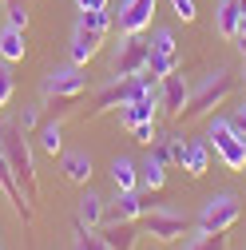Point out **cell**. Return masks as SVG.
Instances as JSON below:
<instances>
[{
    "label": "cell",
    "instance_id": "6da1fadb",
    "mask_svg": "<svg viewBox=\"0 0 246 250\" xmlns=\"http://www.w3.org/2000/svg\"><path fill=\"white\" fill-rule=\"evenodd\" d=\"M0 151H4V159L16 175V183L24 187L28 203L40 199V179H36V163H32V147H28V131L20 127V123H12V127L0 135Z\"/></svg>",
    "mask_w": 246,
    "mask_h": 250
},
{
    "label": "cell",
    "instance_id": "7a4b0ae2",
    "mask_svg": "<svg viewBox=\"0 0 246 250\" xmlns=\"http://www.w3.org/2000/svg\"><path fill=\"white\" fill-rule=\"evenodd\" d=\"M234 72H226V68H219V72H210L195 91H191V100H187V107H183V123H191V119H203L206 111H214V107H223L226 100H230V91H234Z\"/></svg>",
    "mask_w": 246,
    "mask_h": 250
},
{
    "label": "cell",
    "instance_id": "3957f363",
    "mask_svg": "<svg viewBox=\"0 0 246 250\" xmlns=\"http://www.w3.org/2000/svg\"><path fill=\"white\" fill-rule=\"evenodd\" d=\"M83 91H87V80H83L80 64H72V68H56V72H48V80H44V100L52 104L56 115L72 111V104L83 96Z\"/></svg>",
    "mask_w": 246,
    "mask_h": 250
},
{
    "label": "cell",
    "instance_id": "277c9868",
    "mask_svg": "<svg viewBox=\"0 0 246 250\" xmlns=\"http://www.w3.org/2000/svg\"><path fill=\"white\" fill-rule=\"evenodd\" d=\"M206 143L214 147V155H219L230 171H246V139L230 127V119H210Z\"/></svg>",
    "mask_w": 246,
    "mask_h": 250
},
{
    "label": "cell",
    "instance_id": "5b68a950",
    "mask_svg": "<svg viewBox=\"0 0 246 250\" xmlns=\"http://www.w3.org/2000/svg\"><path fill=\"white\" fill-rule=\"evenodd\" d=\"M151 80L147 72L143 76H135V80H123V76H115V83H107V87H100L96 91V104H91V115H103V111H111V107H127L135 96H143V91H151Z\"/></svg>",
    "mask_w": 246,
    "mask_h": 250
},
{
    "label": "cell",
    "instance_id": "8992f818",
    "mask_svg": "<svg viewBox=\"0 0 246 250\" xmlns=\"http://www.w3.org/2000/svg\"><path fill=\"white\" fill-rule=\"evenodd\" d=\"M242 218V199L223 191V195H210L199 210V230H230Z\"/></svg>",
    "mask_w": 246,
    "mask_h": 250
},
{
    "label": "cell",
    "instance_id": "52a82bcc",
    "mask_svg": "<svg viewBox=\"0 0 246 250\" xmlns=\"http://www.w3.org/2000/svg\"><path fill=\"white\" fill-rule=\"evenodd\" d=\"M143 227L155 242H175L187 234V218L175 210H163V207H151V210H143Z\"/></svg>",
    "mask_w": 246,
    "mask_h": 250
},
{
    "label": "cell",
    "instance_id": "ba28073f",
    "mask_svg": "<svg viewBox=\"0 0 246 250\" xmlns=\"http://www.w3.org/2000/svg\"><path fill=\"white\" fill-rule=\"evenodd\" d=\"M147 56H151V44L139 40V36H127L123 48H119V56H115V76H123V80L143 76L147 72Z\"/></svg>",
    "mask_w": 246,
    "mask_h": 250
},
{
    "label": "cell",
    "instance_id": "9c48e42d",
    "mask_svg": "<svg viewBox=\"0 0 246 250\" xmlns=\"http://www.w3.org/2000/svg\"><path fill=\"white\" fill-rule=\"evenodd\" d=\"M175 72V36L167 28H159L155 40H151V56H147V76L151 80H167Z\"/></svg>",
    "mask_w": 246,
    "mask_h": 250
},
{
    "label": "cell",
    "instance_id": "30bf717a",
    "mask_svg": "<svg viewBox=\"0 0 246 250\" xmlns=\"http://www.w3.org/2000/svg\"><path fill=\"white\" fill-rule=\"evenodd\" d=\"M151 16H155V0H123V4H119V32L123 36L147 32Z\"/></svg>",
    "mask_w": 246,
    "mask_h": 250
},
{
    "label": "cell",
    "instance_id": "8fae6325",
    "mask_svg": "<svg viewBox=\"0 0 246 250\" xmlns=\"http://www.w3.org/2000/svg\"><path fill=\"white\" fill-rule=\"evenodd\" d=\"M0 187H4V195H8V203L16 207V214L24 218V227H32V203H28V195H24V187L16 183V175H12L8 159H4V151H0Z\"/></svg>",
    "mask_w": 246,
    "mask_h": 250
},
{
    "label": "cell",
    "instance_id": "7c38bea8",
    "mask_svg": "<svg viewBox=\"0 0 246 250\" xmlns=\"http://www.w3.org/2000/svg\"><path fill=\"white\" fill-rule=\"evenodd\" d=\"M163 83V96H159V107L171 115V119H179L183 115V107H187V100H191V87H187V80H183L179 72H171L167 80H159Z\"/></svg>",
    "mask_w": 246,
    "mask_h": 250
},
{
    "label": "cell",
    "instance_id": "4fadbf2b",
    "mask_svg": "<svg viewBox=\"0 0 246 250\" xmlns=\"http://www.w3.org/2000/svg\"><path fill=\"white\" fill-rule=\"evenodd\" d=\"M103 36L107 32H96V28H83V24H76V36H72V64H87V60H96L100 56V48H103Z\"/></svg>",
    "mask_w": 246,
    "mask_h": 250
},
{
    "label": "cell",
    "instance_id": "5bb4252c",
    "mask_svg": "<svg viewBox=\"0 0 246 250\" xmlns=\"http://www.w3.org/2000/svg\"><path fill=\"white\" fill-rule=\"evenodd\" d=\"M155 111H159V96H155V87H151V91L135 96L127 107H123V111H119V119H123V127H135V123L155 119Z\"/></svg>",
    "mask_w": 246,
    "mask_h": 250
},
{
    "label": "cell",
    "instance_id": "9a60e30c",
    "mask_svg": "<svg viewBox=\"0 0 246 250\" xmlns=\"http://www.w3.org/2000/svg\"><path fill=\"white\" fill-rule=\"evenodd\" d=\"M143 210H147V203L135 191H119L107 210V223H135V218H143Z\"/></svg>",
    "mask_w": 246,
    "mask_h": 250
},
{
    "label": "cell",
    "instance_id": "2e32d148",
    "mask_svg": "<svg viewBox=\"0 0 246 250\" xmlns=\"http://www.w3.org/2000/svg\"><path fill=\"white\" fill-rule=\"evenodd\" d=\"M100 238H103L111 250H135V246H139V230H135V223H103Z\"/></svg>",
    "mask_w": 246,
    "mask_h": 250
},
{
    "label": "cell",
    "instance_id": "e0dca14e",
    "mask_svg": "<svg viewBox=\"0 0 246 250\" xmlns=\"http://www.w3.org/2000/svg\"><path fill=\"white\" fill-rule=\"evenodd\" d=\"M24 56H28L24 28H12V24H4V28H0V60L16 64V60H24Z\"/></svg>",
    "mask_w": 246,
    "mask_h": 250
},
{
    "label": "cell",
    "instance_id": "ac0fdd59",
    "mask_svg": "<svg viewBox=\"0 0 246 250\" xmlns=\"http://www.w3.org/2000/svg\"><path fill=\"white\" fill-rule=\"evenodd\" d=\"M214 24H219V32L226 40H238V32H242V0H223Z\"/></svg>",
    "mask_w": 246,
    "mask_h": 250
},
{
    "label": "cell",
    "instance_id": "d6986e66",
    "mask_svg": "<svg viewBox=\"0 0 246 250\" xmlns=\"http://www.w3.org/2000/svg\"><path fill=\"white\" fill-rule=\"evenodd\" d=\"M183 171H187L191 179H203V175L210 171V143H203V139L187 143V155H183Z\"/></svg>",
    "mask_w": 246,
    "mask_h": 250
},
{
    "label": "cell",
    "instance_id": "ffe728a7",
    "mask_svg": "<svg viewBox=\"0 0 246 250\" xmlns=\"http://www.w3.org/2000/svg\"><path fill=\"white\" fill-rule=\"evenodd\" d=\"M60 175H64L68 183H76V187H83L91 179V155H83V151L64 155V159H60Z\"/></svg>",
    "mask_w": 246,
    "mask_h": 250
},
{
    "label": "cell",
    "instance_id": "44dd1931",
    "mask_svg": "<svg viewBox=\"0 0 246 250\" xmlns=\"http://www.w3.org/2000/svg\"><path fill=\"white\" fill-rule=\"evenodd\" d=\"M143 187H147V191H163V187H167V159L155 147H151L147 163H143Z\"/></svg>",
    "mask_w": 246,
    "mask_h": 250
},
{
    "label": "cell",
    "instance_id": "7402d4cb",
    "mask_svg": "<svg viewBox=\"0 0 246 250\" xmlns=\"http://www.w3.org/2000/svg\"><path fill=\"white\" fill-rule=\"evenodd\" d=\"M111 183H115V191H135V183H139V167L131 159H119L111 163Z\"/></svg>",
    "mask_w": 246,
    "mask_h": 250
},
{
    "label": "cell",
    "instance_id": "603a6c76",
    "mask_svg": "<svg viewBox=\"0 0 246 250\" xmlns=\"http://www.w3.org/2000/svg\"><path fill=\"white\" fill-rule=\"evenodd\" d=\"M226 246H230V230H199L183 250H226Z\"/></svg>",
    "mask_w": 246,
    "mask_h": 250
},
{
    "label": "cell",
    "instance_id": "cb8c5ba5",
    "mask_svg": "<svg viewBox=\"0 0 246 250\" xmlns=\"http://www.w3.org/2000/svg\"><path fill=\"white\" fill-rule=\"evenodd\" d=\"M103 214H107V210H103V199H100L96 191H87V195L80 199V214H76L80 223H87V227H100V223H103Z\"/></svg>",
    "mask_w": 246,
    "mask_h": 250
},
{
    "label": "cell",
    "instance_id": "d4e9b609",
    "mask_svg": "<svg viewBox=\"0 0 246 250\" xmlns=\"http://www.w3.org/2000/svg\"><path fill=\"white\" fill-rule=\"evenodd\" d=\"M60 147H64V131H60V119H52V123L40 127V151L60 155Z\"/></svg>",
    "mask_w": 246,
    "mask_h": 250
},
{
    "label": "cell",
    "instance_id": "484cf974",
    "mask_svg": "<svg viewBox=\"0 0 246 250\" xmlns=\"http://www.w3.org/2000/svg\"><path fill=\"white\" fill-rule=\"evenodd\" d=\"M80 24H83V28H96V32H111V12H107V8L80 12Z\"/></svg>",
    "mask_w": 246,
    "mask_h": 250
},
{
    "label": "cell",
    "instance_id": "4316f807",
    "mask_svg": "<svg viewBox=\"0 0 246 250\" xmlns=\"http://www.w3.org/2000/svg\"><path fill=\"white\" fill-rule=\"evenodd\" d=\"M4 16L12 28H28V0H4Z\"/></svg>",
    "mask_w": 246,
    "mask_h": 250
},
{
    "label": "cell",
    "instance_id": "83f0119b",
    "mask_svg": "<svg viewBox=\"0 0 246 250\" xmlns=\"http://www.w3.org/2000/svg\"><path fill=\"white\" fill-rule=\"evenodd\" d=\"M12 72H8V60H4V64H0V111H4V104L12 100Z\"/></svg>",
    "mask_w": 246,
    "mask_h": 250
},
{
    "label": "cell",
    "instance_id": "f1b7e54d",
    "mask_svg": "<svg viewBox=\"0 0 246 250\" xmlns=\"http://www.w3.org/2000/svg\"><path fill=\"white\" fill-rule=\"evenodd\" d=\"M131 135H135V143H155L159 135H155V119H147V123H135V127H131Z\"/></svg>",
    "mask_w": 246,
    "mask_h": 250
},
{
    "label": "cell",
    "instance_id": "f546056e",
    "mask_svg": "<svg viewBox=\"0 0 246 250\" xmlns=\"http://www.w3.org/2000/svg\"><path fill=\"white\" fill-rule=\"evenodd\" d=\"M171 8H175V16H179L183 24H191V20L199 16V8H195V0H171Z\"/></svg>",
    "mask_w": 246,
    "mask_h": 250
},
{
    "label": "cell",
    "instance_id": "4dcf8cb0",
    "mask_svg": "<svg viewBox=\"0 0 246 250\" xmlns=\"http://www.w3.org/2000/svg\"><path fill=\"white\" fill-rule=\"evenodd\" d=\"M16 123H20V127H24V131H36V127H40V107H24Z\"/></svg>",
    "mask_w": 246,
    "mask_h": 250
},
{
    "label": "cell",
    "instance_id": "1f68e13d",
    "mask_svg": "<svg viewBox=\"0 0 246 250\" xmlns=\"http://www.w3.org/2000/svg\"><path fill=\"white\" fill-rule=\"evenodd\" d=\"M230 127H234V131L246 139V104H242V107H234V115H230Z\"/></svg>",
    "mask_w": 246,
    "mask_h": 250
},
{
    "label": "cell",
    "instance_id": "d6a6232c",
    "mask_svg": "<svg viewBox=\"0 0 246 250\" xmlns=\"http://www.w3.org/2000/svg\"><path fill=\"white\" fill-rule=\"evenodd\" d=\"M80 12H96V8H107V0H76Z\"/></svg>",
    "mask_w": 246,
    "mask_h": 250
},
{
    "label": "cell",
    "instance_id": "836d02e7",
    "mask_svg": "<svg viewBox=\"0 0 246 250\" xmlns=\"http://www.w3.org/2000/svg\"><path fill=\"white\" fill-rule=\"evenodd\" d=\"M238 52L246 56V32H238Z\"/></svg>",
    "mask_w": 246,
    "mask_h": 250
},
{
    "label": "cell",
    "instance_id": "e575fe53",
    "mask_svg": "<svg viewBox=\"0 0 246 250\" xmlns=\"http://www.w3.org/2000/svg\"><path fill=\"white\" fill-rule=\"evenodd\" d=\"M242 32H246V0H242Z\"/></svg>",
    "mask_w": 246,
    "mask_h": 250
},
{
    "label": "cell",
    "instance_id": "d590c367",
    "mask_svg": "<svg viewBox=\"0 0 246 250\" xmlns=\"http://www.w3.org/2000/svg\"><path fill=\"white\" fill-rule=\"evenodd\" d=\"M242 83H246V76H242Z\"/></svg>",
    "mask_w": 246,
    "mask_h": 250
},
{
    "label": "cell",
    "instance_id": "8d00e7d4",
    "mask_svg": "<svg viewBox=\"0 0 246 250\" xmlns=\"http://www.w3.org/2000/svg\"><path fill=\"white\" fill-rule=\"evenodd\" d=\"M0 250H4V246H0Z\"/></svg>",
    "mask_w": 246,
    "mask_h": 250
}]
</instances>
